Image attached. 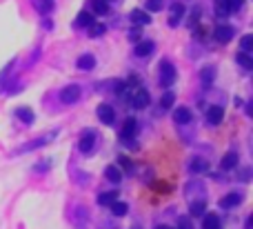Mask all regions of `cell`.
Returning <instances> with one entry per match:
<instances>
[{
	"mask_svg": "<svg viewBox=\"0 0 253 229\" xmlns=\"http://www.w3.org/2000/svg\"><path fill=\"white\" fill-rule=\"evenodd\" d=\"M184 13H187V7H184V2H180V0L171 2V7H169V25L171 27H178L180 22L184 20Z\"/></svg>",
	"mask_w": 253,
	"mask_h": 229,
	"instance_id": "3957f363",
	"label": "cell"
},
{
	"mask_svg": "<svg viewBox=\"0 0 253 229\" xmlns=\"http://www.w3.org/2000/svg\"><path fill=\"white\" fill-rule=\"evenodd\" d=\"M233 34H236V31H233L231 25H218V27H215V31H213L215 40H218V43H222V45H227L229 40L233 38Z\"/></svg>",
	"mask_w": 253,
	"mask_h": 229,
	"instance_id": "8992f818",
	"label": "cell"
},
{
	"mask_svg": "<svg viewBox=\"0 0 253 229\" xmlns=\"http://www.w3.org/2000/svg\"><path fill=\"white\" fill-rule=\"evenodd\" d=\"M229 13H231V9H229V0H215V16L227 18Z\"/></svg>",
	"mask_w": 253,
	"mask_h": 229,
	"instance_id": "d4e9b609",
	"label": "cell"
},
{
	"mask_svg": "<svg viewBox=\"0 0 253 229\" xmlns=\"http://www.w3.org/2000/svg\"><path fill=\"white\" fill-rule=\"evenodd\" d=\"M129 102L135 107V109H144V107H147L149 102H151V96H149V92H147V89L138 87V89H133V92H131Z\"/></svg>",
	"mask_w": 253,
	"mask_h": 229,
	"instance_id": "277c9868",
	"label": "cell"
},
{
	"mask_svg": "<svg viewBox=\"0 0 253 229\" xmlns=\"http://www.w3.org/2000/svg\"><path fill=\"white\" fill-rule=\"evenodd\" d=\"M242 4H245V0H229V9L231 11H240Z\"/></svg>",
	"mask_w": 253,
	"mask_h": 229,
	"instance_id": "e575fe53",
	"label": "cell"
},
{
	"mask_svg": "<svg viewBox=\"0 0 253 229\" xmlns=\"http://www.w3.org/2000/svg\"><path fill=\"white\" fill-rule=\"evenodd\" d=\"M93 22V13H89V11H80L78 16H76V22H74V27H89Z\"/></svg>",
	"mask_w": 253,
	"mask_h": 229,
	"instance_id": "d6986e66",
	"label": "cell"
},
{
	"mask_svg": "<svg viewBox=\"0 0 253 229\" xmlns=\"http://www.w3.org/2000/svg\"><path fill=\"white\" fill-rule=\"evenodd\" d=\"M236 62L242 67V69H247V71H251V69H253V58L249 56V53H245V51L236 53Z\"/></svg>",
	"mask_w": 253,
	"mask_h": 229,
	"instance_id": "ffe728a7",
	"label": "cell"
},
{
	"mask_svg": "<svg viewBox=\"0 0 253 229\" xmlns=\"http://www.w3.org/2000/svg\"><path fill=\"white\" fill-rule=\"evenodd\" d=\"M53 136H56V134H47V136L38 138V140H34V142H27V145H25V147H20L18 151H31V149H38V147H42V145H47V142H51V140H53Z\"/></svg>",
	"mask_w": 253,
	"mask_h": 229,
	"instance_id": "5bb4252c",
	"label": "cell"
},
{
	"mask_svg": "<svg viewBox=\"0 0 253 229\" xmlns=\"http://www.w3.org/2000/svg\"><path fill=\"white\" fill-rule=\"evenodd\" d=\"M200 78H202V83H205V87H209L211 83H213V78H215V69L213 67H205V69L200 71Z\"/></svg>",
	"mask_w": 253,
	"mask_h": 229,
	"instance_id": "484cf974",
	"label": "cell"
},
{
	"mask_svg": "<svg viewBox=\"0 0 253 229\" xmlns=\"http://www.w3.org/2000/svg\"><path fill=\"white\" fill-rule=\"evenodd\" d=\"M175 83V67L173 62L162 60L160 62V85L162 87H171Z\"/></svg>",
	"mask_w": 253,
	"mask_h": 229,
	"instance_id": "6da1fadb",
	"label": "cell"
},
{
	"mask_svg": "<svg viewBox=\"0 0 253 229\" xmlns=\"http://www.w3.org/2000/svg\"><path fill=\"white\" fill-rule=\"evenodd\" d=\"M109 207H111V214H114V216H125V214H126V209H129V207H126V203H120V200H116V203H111Z\"/></svg>",
	"mask_w": 253,
	"mask_h": 229,
	"instance_id": "f546056e",
	"label": "cell"
},
{
	"mask_svg": "<svg viewBox=\"0 0 253 229\" xmlns=\"http://www.w3.org/2000/svg\"><path fill=\"white\" fill-rule=\"evenodd\" d=\"M105 178H107L109 183H114V185H118V183L123 181V172H120L116 165H109V167L105 169Z\"/></svg>",
	"mask_w": 253,
	"mask_h": 229,
	"instance_id": "e0dca14e",
	"label": "cell"
},
{
	"mask_svg": "<svg viewBox=\"0 0 253 229\" xmlns=\"http://www.w3.org/2000/svg\"><path fill=\"white\" fill-rule=\"evenodd\" d=\"M240 49L245 53H249L251 49H253V36L251 34H247V36H242V43H240Z\"/></svg>",
	"mask_w": 253,
	"mask_h": 229,
	"instance_id": "d6a6232c",
	"label": "cell"
},
{
	"mask_svg": "<svg viewBox=\"0 0 253 229\" xmlns=\"http://www.w3.org/2000/svg\"><path fill=\"white\" fill-rule=\"evenodd\" d=\"M189 169H191V174H205L207 169H209V163H207L205 158H193Z\"/></svg>",
	"mask_w": 253,
	"mask_h": 229,
	"instance_id": "ac0fdd59",
	"label": "cell"
},
{
	"mask_svg": "<svg viewBox=\"0 0 253 229\" xmlns=\"http://www.w3.org/2000/svg\"><path fill=\"white\" fill-rule=\"evenodd\" d=\"M135 132H138V123H135V118H126L125 125H123V132H120V138L126 142L129 138L135 136Z\"/></svg>",
	"mask_w": 253,
	"mask_h": 229,
	"instance_id": "9c48e42d",
	"label": "cell"
},
{
	"mask_svg": "<svg viewBox=\"0 0 253 229\" xmlns=\"http://www.w3.org/2000/svg\"><path fill=\"white\" fill-rule=\"evenodd\" d=\"M80 96H83L80 85H67L60 92V102H65V105H76V102L80 100Z\"/></svg>",
	"mask_w": 253,
	"mask_h": 229,
	"instance_id": "7a4b0ae2",
	"label": "cell"
},
{
	"mask_svg": "<svg viewBox=\"0 0 253 229\" xmlns=\"http://www.w3.org/2000/svg\"><path fill=\"white\" fill-rule=\"evenodd\" d=\"M178 229H193V227H191V223H189V218H180Z\"/></svg>",
	"mask_w": 253,
	"mask_h": 229,
	"instance_id": "8d00e7d4",
	"label": "cell"
},
{
	"mask_svg": "<svg viewBox=\"0 0 253 229\" xmlns=\"http://www.w3.org/2000/svg\"><path fill=\"white\" fill-rule=\"evenodd\" d=\"M91 7H93V13H98V16L109 13V4H107V0H91Z\"/></svg>",
	"mask_w": 253,
	"mask_h": 229,
	"instance_id": "4316f807",
	"label": "cell"
},
{
	"mask_svg": "<svg viewBox=\"0 0 253 229\" xmlns=\"http://www.w3.org/2000/svg\"><path fill=\"white\" fill-rule=\"evenodd\" d=\"M240 203H242V194L231 191V194H227L222 200H220V207H222V209H236Z\"/></svg>",
	"mask_w": 253,
	"mask_h": 229,
	"instance_id": "ba28073f",
	"label": "cell"
},
{
	"mask_svg": "<svg viewBox=\"0 0 253 229\" xmlns=\"http://www.w3.org/2000/svg\"><path fill=\"white\" fill-rule=\"evenodd\" d=\"M76 67H78V69H83V71H89V69H93V67H96V58H93L91 53H83V56L78 58V62H76Z\"/></svg>",
	"mask_w": 253,
	"mask_h": 229,
	"instance_id": "2e32d148",
	"label": "cell"
},
{
	"mask_svg": "<svg viewBox=\"0 0 253 229\" xmlns=\"http://www.w3.org/2000/svg\"><path fill=\"white\" fill-rule=\"evenodd\" d=\"M173 120L178 125H189L191 123V109H189V107H178V109L173 111Z\"/></svg>",
	"mask_w": 253,
	"mask_h": 229,
	"instance_id": "4fadbf2b",
	"label": "cell"
},
{
	"mask_svg": "<svg viewBox=\"0 0 253 229\" xmlns=\"http://www.w3.org/2000/svg\"><path fill=\"white\" fill-rule=\"evenodd\" d=\"M173 102H175V93L173 92H165V93H162V98H160V107H162V109H171V107H173Z\"/></svg>",
	"mask_w": 253,
	"mask_h": 229,
	"instance_id": "83f0119b",
	"label": "cell"
},
{
	"mask_svg": "<svg viewBox=\"0 0 253 229\" xmlns=\"http://www.w3.org/2000/svg\"><path fill=\"white\" fill-rule=\"evenodd\" d=\"M191 216H205V209H207V203L205 198H198V200H191Z\"/></svg>",
	"mask_w": 253,
	"mask_h": 229,
	"instance_id": "cb8c5ba5",
	"label": "cell"
},
{
	"mask_svg": "<svg viewBox=\"0 0 253 229\" xmlns=\"http://www.w3.org/2000/svg\"><path fill=\"white\" fill-rule=\"evenodd\" d=\"M98 120L102 125H114L116 120V111L111 105H98Z\"/></svg>",
	"mask_w": 253,
	"mask_h": 229,
	"instance_id": "52a82bcc",
	"label": "cell"
},
{
	"mask_svg": "<svg viewBox=\"0 0 253 229\" xmlns=\"http://www.w3.org/2000/svg\"><path fill=\"white\" fill-rule=\"evenodd\" d=\"M162 9H165V0H147L144 11H162Z\"/></svg>",
	"mask_w": 253,
	"mask_h": 229,
	"instance_id": "4dcf8cb0",
	"label": "cell"
},
{
	"mask_svg": "<svg viewBox=\"0 0 253 229\" xmlns=\"http://www.w3.org/2000/svg\"><path fill=\"white\" fill-rule=\"evenodd\" d=\"M93 147H96V134L83 132V136H80V140H78V149L83 151V154H91Z\"/></svg>",
	"mask_w": 253,
	"mask_h": 229,
	"instance_id": "5b68a950",
	"label": "cell"
},
{
	"mask_svg": "<svg viewBox=\"0 0 253 229\" xmlns=\"http://www.w3.org/2000/svg\"><path fill=\"white\" fill-rule=\"evenodd\" d=\"M220 218L218 214H205V223H202V229H220Z\"/></svg>",
	"mask_w": 253,
	"mask_h": 229,
	"instance_id": "44dd1931",
	"label": "cell"
},
{
	"mask_svg": "<svg viewBox=\"0 0 253 229\" xmlns=\"http://www.w3.org/2000/svg\"><path fill=\"white\" fill-rule=\"evenodd\" d=\"M105 31H107V27L100 25V22H91L89 25V36L91 38H100V36H105Z\"/></svg>",
	"mask_w": 253,
	"mask_h": 229,
	"instance_id": "f1b7e54d",
	"label": "cell"
},
{
	"mask_svg": "<svg viewBox=\"0 0 253 229\" xmlns=\"http://www.w3.org/2000/svg\"><path fill=\"white\" fill-rule=\"evenodd\" d=\"M129 18L133 20V25H138V27H144L151 22V16H149L144 9H133V11L129 13Z\"/></svg>",
	"mask_w": 253,
	"mask_h": 229,
	"instance_id": "8fae6325",
	"label": "cell"
},
{
	"mask_svg": "<svg viewBox=\"0 0 253 229\" xmlns=\"http://www.w3.org/2000/svg\"><path fill=\"white\" fill-rule=\"evenodd\" d=\"M116 200H118V191H105V194L98 196V205H102V207H109Z\"/></svg>",
	"mask_w": 253,
	"mask_h": 229,
	"instance_id": "7402d4cb",
	"label": "cell"
},
{
	"mask_svg": "<svg viewBox=\"0 0 253 229\" xmlns=\"http://www.w3.org/2000/svg\"><path fill=\"white\" fill-rule=\"evenodd\" d=\"M16 116H18V118H20L25 125H31V123H34V111H31L29 107H18V109H16Z\"/></svg>",
	"mask_w": 253,
	"mask_h": 229,
	"instance_id": "603a6c76",
	"label": "cell"
},
{
	"mask_svg": "<svg viewBox=\"0 0 253 229\" xmlns=\"http://www.w3.org/2000/svg\"><path fill=\"white\" fill-rule=\"evenodd\" d=\"M222 118H224V109H222V107L213 105V107H209V109H207V120H209V125H220V123H222Z\"/></svg>",
	"mask_w": 253,
	"mask_h": 229,
	"instance_id": "7c38bea8",
	"label": "cell"
},
{
	"mask_svg": "<svg viewBox=\"0 0 253 229\" xmlns=\"http://www.w3.org/2000/svg\"><path fill=\"white\" fill-rule=\"evenodd\" d=\"M36 7H38V11L49 13L53 9V0H36Z\"/></svg>",
	"mask_w": 253,
	"mask_h": 229,
	"instance_id": "1f68e13d",
	"label": "cell"
},
{
	"mask_svg": "<svg viewBox=\"0 0 253 229\" xmlns=\"http://www.w3.org/2000/svg\"><path fill=\"white\" fill-rule=\"evenodd\" d=\"M153 49H156V45H153L151 40H142V43L135 45L133 53H135L138 58H147V56H151V53H153Z\"/></svg>",
	"mask_w": 253,
	"mask_h": 229,
	"instance_id": "30bf717a",
	"label": "cell"
},
{
	"mask_svg": "<svg viewBox=\"0 0 253 229\" xmlns=\"http://www.w3.org/2000/svg\"><path fill=\"white\" fill-rule=\"evenodd\" d=\"M220 167H222L224 172H229V169H236L238 167V154H236V151H229V154H224L222 160H220Z\"/></svg>",
	"mask_w": 253,
	"mask_h": 229,
	"instance_id": "9a60e30c",
	"label": "cell"
},
{
	"mask_svg": "<svg viewBox=\"0 0 253 229\" xmlns=\"http://www.w3.org/2000/svg\"><path fill=\"white\" fill-rule=\"evenodd\" d=\"M156 229H171V227H162V225H160V227H156Z\"/></svg>",
	"mask_w": 253,
	"mask_h": 229,
	"instance_id": "74e56055",
	"label": "cell"
},
{
	"mask_svg": "<svg viewBox=\"0 0 253 229\" xmlns=\"http://www.w3.org/2000/svg\"><path fill=\"white\" fill-rule=\"evenodd\" d=\"M129 40H133V43H138V40H140V29H138V27H133V29L129 31Z\"/></svg>",
	"mask_w": 253,
	"mask_h": 229,
	"instance_id": "d590c367",
	"label": "cell"
},
{
	"mask_svg": "<svg viewBox=\"0 0 253 229\" xmlns=\"http://www.w3.org/2000/svg\"><path fill=\"white\" fill-rule=\"evenodd\" d=\"M153 189H158V194H169L171 187L167 185V183H156V185H153Z\"/></svg>",
	"mask_w": 253,
	"mask_h": 229,
	"instance_id": "836d02e7",
	"label": "cell"
}]
</instances>
